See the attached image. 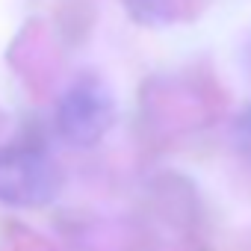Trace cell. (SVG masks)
<instances>
[{"label":"cell","instance_id":"1","mask_svg":"<svg viewBox=\"0 0 251 251\" xmlns=\"http://www.w3.org/2000/svg\"><path fill=\"white\" fill-rule=\"evenodd\" d=\"M53 121L59 136L68 145L74 148L98 145L115 124V95L109 83L98 74H80L62 92Z\"/></svg>","mask_w":251,"mask_h":251},{"label":"cell","instance_id":"2","mask_svg":"<svg viewBox=\"0 0 251 251\" xmlns=\"http://www.w3.org/2000/svg\"><path fill=\"white\" fill-rule=\"evenodd\" d=\"M62 175L50 154L30 145H0V201L9 207H45L59 195Z\"/></svg>","mask_w":251,"mask_h":251},{"label":"cell","instance_id":"3","mask_svg":"<svg viewBox=\"0 0 251 251\" xmlns=\"http://www.w3.org/2000/svg\"><path fill=\"white\" fill-rule=\"evenodd\" d=\"M233 145L239 154L251 160V106H245L233 121Z\"/></svg>","mask_w":251,"mask_h":251}]
</instances>
